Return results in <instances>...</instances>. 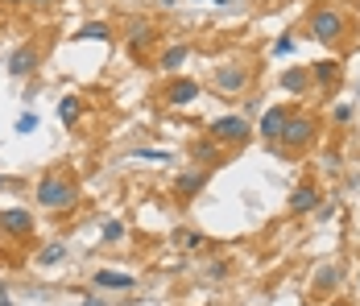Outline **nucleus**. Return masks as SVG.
<instances>
[{"instance_id":"f257e3e1","label":"nucleus","mask_w":360,"mask_h":306,"mask_svg":"<svg viewBox=\"0 0 360 306\" xmlns=\"http://www.w3.org/2000/svg\"><path fill=\"white\" fill-rule=\"evenodd\" d=\"M37 207L46 211H71L79 203V182H75L67 170H46L37 178V191H34Z\"/></svg>"},{"instance_id":"f03ea898","label":"nucleus","mask_w":360,"mask_h":306,"mask_svg":"<svg viewBox=\"0 0 360 306\" xmlns=\"http://www.w3.org/2000/svg\"><path fill=\"white\" fill-rule=\"evenodd\" d=\"M311 141H315V120H311L307 112H286V125H282L278 145H286V149H307Z\"/></svg>"},{"instance_id":"7ed1b4c3","label":"nucleus","mask_w":360,"mask_h":306,"mask_svg":"<svg viewBox=\"0 0 360 306\" xmlns=\"http://www.w3.org/2000/svg\"><path fill=\"white\" fill-rule=\"evenodd\" d=\"M207 136L219 141V145L228 149V145H245V141L252 136V129H249V120H245V116H219V120L207 125Z\"/></svg>"},{"instance_id":"20e7f679","label":"nucleus","mask_w":360,"mask_h":306,"mask_svg":"<svg viewBox=\"0 0 360 306\" xmlns=\"http://www.w3.org/2000/svg\"><path fill=\"white\" fill-rule=\"evenodd\" d=\"M311 37H315V42H327V46L340 42V37H344V17H340L331 4H327V8H315V13H311Z\"/></svg>"},{"instance_id":"39448f33","label":"nucleus","mask_w":360,"mask_h":306,"mask_svg":"<svg viewBox=\"0 0 360 306\" xmlns=\"http://www.w3.org/2000/svg\"><path fill=\"white\" fill-rule=\"evenodd\" d=\"M0 236L30 240L34 236V211H25V207H8V211H0Z\"/></svg>"},{"instance_id":"423d86ee","label":"nucleus","mask_w":360,"mask_h":306,"mask_svg":"<svg viewBox=\"0 0 360 306\" xmlns=\"http://www.w3.org/2000/svg\"><path fill=\"white\" fill-rule=\"evenodd\" d=\"M212 87H216L219 96H240V91L249 87V70L236 67V63H224V67H216V75H212Z\"/></svg>"},{"instance_id":"0eeeda50","label":"nucleus","mask_w":360,"mask_h":306,"mask_svg":"<svg viewBox=\"0 0 360 306\" xmlns=\"http://www.w3.org/2000/svg\"><path fill=\"white\" fill-rule=\"evenodd\" d=\"M162 100L170 103V108H186V103L199 100V83L186 79V75H170L166 87H162Z\"/></svg>"},{"instance_id":"6e6552de","label":"nucleus","mask_w":360,"mask_h":306,"mask_svg":"<svg viewBox=\"0 0 360 306\" xmlns=\"http://www.w3.org/2000/svg\"><path fill=\"white\" fill-rule=\"evenodd\" d=\"M203 186H207V170L195 166V170H186V174L174 178V199H179V203H191V199H199Z\"/></svg>"},{"instance_id":"1a4fd4ad","label":"nucleus","mask_w":360,"mask_h":306,"mask_svg":"<svg viewBox=\"0 0 360 306\" xmlns=\"http://www.w3.org/2000/svg\"><path fill=\"white\" fill-rule=\"evenodd\" d=\"M41 63V54H37V46H17L13 54H8V75L13 79H30Z\"/></svg>"},{"instance_id":"9d476101","label":"nucleus","mask_w":360,"mask_h":306,"mask_svg":"<svg viewBox=\"0 0 360 306\" xmlns=\"http://www.w3.org/2000/svg\"><path fill=\"white\" fill-rule=\"evenodd\" d=\"M219 158H224V145H219V141H212V136H199V141L191 145V162H195L199 170H212V166H219Z\"/></svg>"},{"instance_id":"9b49d317","label":"nucleus","mask_w":360,"mask_h":306,"mask_svg":"<svg viewBox=\"0 0 360 306\" xmlns=\"http://www.w3.org/2000/svg\"><path fill=\"white\" fill-rule=\"evenodd\" d=\"M282 125H286V108H265V116H261L257 133L265 136V141H274V145H278V136H282Z\"/></svg>"},{"instance_id":"f8f14e48","label":"nucleus","mask_w":360,"mask_h":306,"mask_svg":"<svg viewBox=\"0 0 360 306\" xmlns=\"http://www.w3.org/2000/svg\"><path fill=\"white\" fill-rule=\"evenodd\" d=\"M315 207H319V191H315V186H307V182H302V186H294V191H290V211L307 215V211H315Z\"/></svg>"},{"instance_id":"ddd939ff","label":"nucleus","mask_w":360,"mask_h":306,"mask_svg":"<svg viewBox=\"0 0 360 306\" xmlns=\"http://www.w3.org/2000/svg\"><path fill=\"white\" fill-rule=\"evenodd\" d=\"M96 286H100V290H133L137 277H133V273H116V269H100L96 273Z\"/></svg>"},{"instance_id":"4468645a","label":"nucleus","mask_w":360,"mask_h":306,"mask_svg":"<svg viewBox=\"0 0 360 306\" xmlns=\"http://www.w3.org/2000/svg\"><path fill=\"white\" fill-rule=\"evenodd\" d=\"M282 87H286L290 96H302V91L311 87V67H290V70H282Z\"/></svg>"},{"instance_id":"2eb2a0df","label":"nucleus","mask_w":360,"mask_h":306,"mask_svg":"<svg viewBox=\"0 0 360 306\" xmlns=\"http://www.w3.org/2000/svg\"><path fill=\"white\" fill-rule=\"evenodd\" d=\"M340 281H344V265H319V273H315V290H319V294L335 290Z\"/></svg>"},{"instance_id":"dca6fc26","label":"nucleus","mask_w":360,"mask_h":306,"mask_svg":"<svg viewBox=\"0 0 360 306\" xmlns=\"http://www.w3.org/2000/svg\"><path fill=\"white\" fill-rule=\"evenodd\" d=\"M186 58H191V46H182V42H179V46H166V50H162V70H170V75H174Z\"/></svg>"},{"instance_id":"f3484780","label":"nucleus","mask_w":360,"mask_h":306,"mask_svg":"<svg viewBox=\"0 0 360 306\" xmlns=\"http://www.w3.org/2000/svg\"><path fill=\"white\" fill-rule=\"evenodd\" d=\"M153 42V25L149 21H129V46L133 50H145Z\"/></svg>"},{"instance_id":"a211bd4d","label":"nucleus","mask_w":360,"mask_h":306,"mask_svg":"<svg viewBox=\"0 0 360 306\" xmlns=\"http://www.w3.org/2000/svg\"><path fill=\"white\" fill-rule=\"evenodd\" d=\"M311 79H315V83H335V79H340V63H335V58H323V63H315V67H311Z\"/></svg>"},{"instance_id":"6ab92c4d","label":"nucleus","mask_w":360,"mask_h":306,"mask_svg":"<svg viewBox=\"0 0 360 306\" xmlns=\"http://www.w3.org/2000/svg\"><path fill=\"white\" fill-rule=\"evenodd\" d=\"M75 37H83V42H108V37H112V25H108V21H87V25H83Z\"/></svg>"},{"instance_id":"aec40b11","label":"nucleus","mask_w":360,"mask_h":306,"mask_svg":"<svg viewBox=\"0 0 360 306\" xmlns=\"http://www.w3.org/2000/svg\"><path fill=\"white\" fill-rule=\"evenodd\" d=\"M79 116H83V103H79V96H63V100H58V120H63V125H75Z\"/></svg>"},{"instance_id":"412c9836","label":"nucleus","mask_w":360,"mask_h":306,"mask_svg":"<svg viewBox=\"0 0 360 306\" xmlns=\"http://www.w3.org/2000/svg\"><path fill=\"white\" fill-rule=\"evenodd\" d=\"M63 257H67V244H46V248L37 253V265H46V269H50V265H58Z\"/></svg>"},{"instance_id":"4be33fe9","label":"nucleus","mask_w":360,"mask_h":306,"mask_svg":"<svg viewBox=\"0 0 360 306\" xmlns=\"http://www.w3.org/2000/svg\"><path fill=\"white\" fill-rule=\"evenodd\" d=\"M100 236H104V244H116V240H124V224H120V219H108V224L100 228Z\"/></svg>"},{"instance_id":"5701e85b","label":"nucleus","mask_w":360,"mask_h":306,"mask_svg":"<svg viewBox=\"0 0 360 306\" xmlns=\"http://www.w3.org/2000/svg\"><path fill=\"white\" fill-rule=\"evenodd\" d=\"M17 133H37V112H21L17 116Z\"/></svg>"},{"instance_id":"b1692460","label":"nucleus","mask_w":360,"mask_h":306,"mask_svg":"<svg viewBox=\"0 0 360 306\" xmlns=\"http://www.w3.org/2000/svg\"><path fill=\"white\" fill-rule=\"evenodd\" d=\"M179 244H182V248H203V244H207V236H203V232H182Z\"/></svg>"},{"instance_id":"393cba45","label":"nucleus","mask_w":360,"mask_h":306,"mask_svg":"<svg viewBox=\"0 0 360 306\" xmlns=\"http://www.w3.org/2000/svg\"><path fill=\"white\" fill-rule=\"evenodd\" d=\"M137 158H145V162H166L170 166V153L166 149H137Z\"/></svg>"},{"instance_id":"a878e982","label":"nucleus","mask_w":360,"mask_h":306,"mask_svg":"<svg viewBox=\"0 0 360 306\" xmlns=\"http://www.w3.org/2000/svg\"><path fill=\"white\" fill-rule=\"evenodd\" d=\"M4 8H30V4H37V8H46V4H54V0H0Z\"/></svg>"},{"instance_id":"bb28decb","label":"nucleus","mask_w":360,"mask_h":306,"mask_svg":"<svg viewBox=\"0 0 360 306\" xmlns=\"http://www.w3.org/2000/svg\"><path fill=\"white\" fill-rule=\"evenodd\" d=\"M290 50H294V37L290 34H282L278 42H274V54H290Z\"/></svg>"},{"instance_id":"cd10ccee","label":"nucleus","mask_w":360,"mask_h":306,"mask_svg":"<svg viewBox=\"0 0 360 306\" xmlns=\"http://www.w3.org/2000/svg\"><path fill=\"white\" fill-rule=\"evenodd\" d=\"M335 120H340V125H344V120H352V108H348V103H340V108H335Z\"/></svg>"},{"instance_id":"c85d7f7f","label":"nucleus","mask_w":360,"mask_h":306,"mask_svg":"<svg viewBox=\"0 0 360 306\" xmlns=\"http://www.w3.org/2000/svg\"><path fill=\"white\" fill-rule=\"evenodd\" d=\"M207 273H212V277H224V273H228V261H216V265H212Z\"/></svg>"},{"instance_id":"c756f323","label":"nucleus","mask_w":360,"mask_h":306,"mask_svg":"<svg viewBox=\"0 0 360 306\" xmlns=\"http://www.w3.org/2000/svg\"><path fill=\"white\" fill-rule=\"evenodd\" d=\"M83 306H108V298H83Z\"/></svg>"},{"instance_id":"7c9ffc66","label":"nucleus","mask_w":360,"mask_h":306,"mask_svg":"<svg viewBox=\"0 0 360 306\" xmlns=\"http://www.w3.org/2000/svg\"><path fill=\"white\" fill-rule=\"evenodd\" d=\"M0 306H13V298H8V290L0 286Z\"/></svg>"},{"instance_id":"2f4dec72","label":"nucleus","mask_w":360,"mask_h":306,"mask_svg":"<svg viewBox=\"0 0 360 306\" xmlns=\"http://www.w3.org/2000/svg\"><path fill=\"white\" fill-rule=\"evenodd\" d=\"M158 4H179V0H158Z\"/></svg>"}]
</instances>
